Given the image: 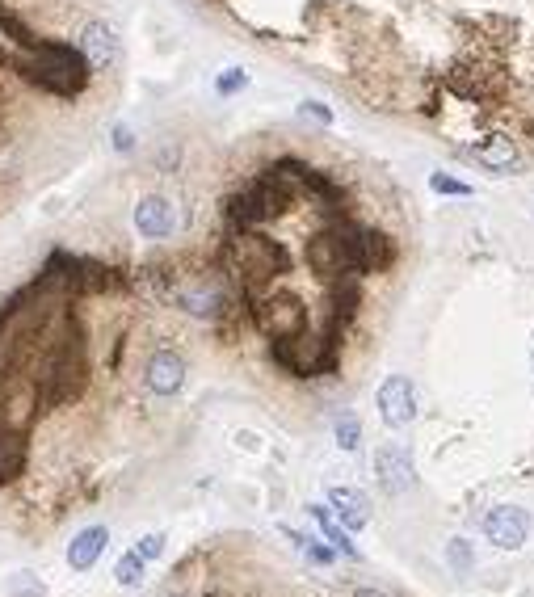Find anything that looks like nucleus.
Returning a JSON list of instances; mask_svg holds the SVG:
<instances>
[{"label":"nucleus","instance_id":"f257e3e1","mask_svg":"<svg viewBox=\"0 0 534 597\" xmlns=\"http://www.w3.org/2000/svg\"><path fill=\"white\" fill-rule=\"evenodd\" d=\"M223 265L232 270L240 295H244V307H249L253 299L270 291V282L278 274L291 270V253H286L278 240L261 236L257 228H244V232H228V240H223Z\"/></svg>","mask_w":534,"mask_h":597},{"label":"nucleus","instance_id":"f03ea898","mask_svg":"<svg viewBox=\"0 0 534 597\" xmlns=\"http://www.w3.org/2000/svg\"><path fill=\"white\" fill-rule=\"evenodd\" d=\"M295 202V177L286 173V164L278 160L274 169L257 173L244 190H236L223 207V223L228 232H244V228H265L270 219L286 215V207Z\"/></svg>","mask_w":534,"mask_h":597},{"label":"nucleus","instance_id":"7ed1b4c3","mask_svg":"<svg viewBox=\"0 0 534 597\" xmlns=\"http://www.w3.org/2000/svg\"><path fill=\"white\" fill-rule=\"evenodd\" d=\"M337 345L341 341L303 328L299 337L270 341V358L278 370H286V375H295V379H320V375H337Z\"/></svg>","mask_w":534,"mask_h":597},{"label":"nucleus","instance_id":"20e7f679","mask_svg":"<svg viewBox=\"0 0 534 597\" xmlns=\"http://www.w3.org/2000/svg\"><path fill=\"white\" fill-rule=\"evenodd\" d=\"M341 240H345V265L349 274H383L396 261V240L375 228H362L354 215H341Z\"/></svg>","mask_w":534,"mask_h":597},{"label":"nucleus","instance_id":"39448f33","mask_svg":"<svg viewBox=\"0 0 534 597\" xmlns=\"http://www.w3.org/2000/svg\"><path fill=\"white\" fill-rule=\"evenodd\" d=\"M249 316L270 341L299 337L307 328V307L295 295H261V299L249 303Z\"/></svg>","mask_w":534,"mask_h":597},{"label":"nucleus","instance_id":"423d86ee","mask_svg":"<svg viewBox=\"0 0 534 597\" xmlns=\"http://www.w3.org/2000/svg\"><path fill=\"white\" fill-rule=\"evenodd\" d=\"M173 303H181L186 312L202 316V320H219L223 312H228V291L215 282V278H190V282H181L173 286Z\"/></svg>","mask_w":534,"mask_h":597},{"label":"nucleus","instance_id":"0eeeda50","mask_svg":"<svg viewBox=\"0 0 534 597\" xmlns=\"http://www.w3.org/2000/svg\"><path fill=\"white\" fill-rule=\"evenodd\" d=\"M379 417L392 429H404V425L417 421V391L404 375H392L379 387Z\"/></svg>","mask_w":534,"mask_h":597},{"label":"nucleus","instance_id":"6e6552de","mask_svg":"<svg viewBox=\"0 0 534 597\" xmlns=\"http://www.w3.org/2000/svg\"><path fill=\"white\" fill-rule=\"evenodd\" d=\"M484 534H488V543H497L501 551H518L530 534V513L518 505H497L484 518Z\"/></svg>","mask_w":534,"mask_h":597},{"label":"nucleus","instance_id":"1a4fd4ad","mask_svg":"<svg viewBox=\"0 0 534 597\" xmlns=\"http://www.w3.org/2000/svg\"><path fill=\"white\" fill-rule=\"evenodd\" d=\"M375 476L383 484V492H408L417 484V467H413V455L404 446H392L387 442L379 455H375Z\"/></svg>","mask_w":534,"mask_h":597},{"label":"nucleus","instance_id":"9d476101","mask_svg":"<svg viewBox=\"0 0 534 597\" xmlns=\"http://www.w3.org/2000/svg\"><path fill=\"white\" fill-rule=\"evenodd\" d=\"M143 379H148L156 396H177L181 383H186V358L177 349H156L148 366H143Z\"/></svg>","mask_w":534,"mask_h":597},{"label":"nucleus","instance_id":"9b49d317","mask_svg":"<svg viewBox=\"0 0 534 597\" xmlns=\"http://www.w3.org/2000/svg\"><path fill=\"white\" fill-rule=\"evenodd\" d=\"M135 228L143 240H169L173 228H177V211H173V202L169 198H160V194H148L135 207Z\"/></svg>","mask_w":534,"mask_h":597},{"label":"nucleus","instance_id":"f8f14e48","mask_svg":"<svg viewBox=\"0 0 534 597\" xmlns=\"http://www.w3.org/2000/svg\"><path fill=\"white\" fill-rule=\"evenodd\" d=\"M76 47L89 59L93 72H110L118 64V38H114V26H106V22H89Z\"/></svg>","mask_w":534,"mask_h":597},{"label":"nucleus","instance_id":"ddd939ff","mask_svg":"<svg viewBox=\"0 0 534 597\" xmlns=\"http://www.w3.org/2000/svg\"><path fill=\"white\" fill-rule=\"evenodd\" d=\"M471 156H476L484 169H492V173H513L522 164V148L513 139H505V135H484L480 143H471Z\"/></svg>","mask_w":534,"mask_h":597},{"label":"nucleus","instance_id":"4468645a","mask_svg":"<svg viewBox=\"0 0 534 597\" xmlns=\"http://www.w3.org/2000/svg\"><path fill=\"white\" fill-rule=\"evenodd\" d=\"M328 505L337 509V518L349 530H362L366 522H371V497L358 492V488H333V492H328Z\"/></svg>","mask_w":534,"mask_h":597},{"label":"nucleus","instance_id":"2eb2a0df","mask_svg":"<svg viewBox=\"0 0 534 597\" xmlns=\"http://www.w3.org/2000/svg\"><path fill=\"white\" fill-rule=\"evenodd\" d=\"M106 543H110V530H106V526H89V530H80L76 539H72V547H68V564H72L76 572H89V568L101 560V551H106Z\"/></svg>","mask_w":534,"mask_h":597},{"label":"nucleus","instance_id":"dca6fc26","mask_svg":"<svg viewBox=\"0 0 534 597\" xmlns=\"http://www.w3.org/2000/svg\"><path fill=\"white\" fill-rule=\"evenodd\" d=\"M286 534H291V543L307 555L312 564H333L337 560V547L333 543H320V539H312V534H303V530H291V526H282Z\"/></svg>","mask_w":534,"mask_h":597},{"label":"nucleus","instance_id":"f3484780","mask_svg":"<svg viewBox=\"0 0 534 597\" xmlns=\"http://www.w3.org/2000/svg\"><path fill=\"white\" fill-rule=\"evenodd\" d=\"M307 509H312V518L320 522V530H324V543H333V547H337L341 555H358V551H354V543L345 539V530H341V526L333 522V513H328L324 505H307Z\"/></svg>","mask_w":534,"mask_h":597},{"label":"nucleus","instance_id":"a211bd4d","mask_svg":"<svg viewBox=\"0 0 534 597\" xmlns=\"http://www.w3.org/2000/svg\"><path fill=\"white\" fill-rule=\"evenodd\" d=\"M143 564H148V560H143L139 551H127V555H122L118 568H114L118 585H122V589H139V585H143Z\"/></svg>","mask_w":534,"mask_h":597},{"label":"nucleus","instance_id":"6ab92c4d","mask_svg":"<svg viewBox=\"0 0 534 597\" xmlns=\"http://www.w3.org/2000/svg\"><path fill=\"white\" fill-rule=\"evenodd\" d=\"M333 438H337L341 450H358V442H362V421H358L354 413H337V421H333Z\"/></svg>","mask_w":534,"mask_h":597},{"label":"nucleus","instance_id":"aec40b11","mask_svg":"<svg viewBox=\"0 0 534 597\" xmlns=\"http://www.w3.org/2000/svg\"><path fill=\"white\" fill-rule=\"evenodd\" d=\"M429 185H434V194H446V198H471V185H467V181H459V177L434 173V177H429Z\"/></svg>","mask_w":534,"mask_h":597},{"label":"nucleus","instance_id":"412c9836","mask_svg":"<svg viewBox=\"0 0 534 597\" xmlns=\"http://www.w3.org/2000/svg\"><path fill=\"white\" fill-rule=\"evenodd\" d=\"M240 89H249V72H244V68H228V72L215 80V93H219V97H232V93H240Z\"/></svg>","mask_w":534,"mask_h":597},{"label":"nucleus","instance_id":"4be33fe9","mask_svg":"<svg viewBox=\"0 0 534 597\" xmlns=\"http://www.w3.org/2000/svg\"><path fill=\"white\" fill-rule=\"evenodd\" d=\"M446 560H450V568L467 572V568H471V547H467L463 539H455V543H450V551H446Z\"/></svg>","mask_w":534,"mask_h":597},{"label":"nucleus","instance_id":"5701e85b","mask_svg":"<svg viewBox=\"0 0 534 597\" xmlns=\"http://www.w3.org/2000/svg\"><path fill=\"white\" fill-rule=\"evenodd\" d=\"M135 551L143 555V560H160V555H164V534H143Z\"/></svg>","mask_w":534,"mask_h":597},{"label":"nucleus","instance_id":"b1692460","mask_svg":"<svg viewBox=\"0 0 534 597\" xmlns=\"http://www.w3.org/2000/svg\"><path fill=\"white\" fill-rule=\"evenodd\" d=\"M13 593H30V597H38V593H43V585L30 581V572H17V576H13Z\"/></svg>","mask_w":534,"mask_h":597},{"label":"nucleus","instance_id":"393cba45","mask_svg":"<svg viewBox=\"0 0 534 597\" xmlns=\"http://www.w3.org/2000/svg\"><path fill=\"white\" fill-rule=\"evenodd\" d=\"M307 118H320V122H333V110H328V106H320V101H303V106H299Z\"/></svg>","mask_w":534,"mask_h":597},{"label":"nucleus","instance_id":"a878e982","mask_svg":"<svg viewBox=\"0 0 534 597\" xmlns=\"http://www.w3.org/2000/svg\"><path fill=\"white\" fill-rule=\"evenodd\" d=\"M114 148H118V152H131V148H135V135H131L127 127H114Z\"/></svg>","mask_w":534,"mask_h":597},{"label":"nucleus","instance_id":"bb28decb","mask_svg":"<svg viewBox=\"0 0 534 597\" xmlns=\"http://www.w3.org/2000/svg\"><path fill=\"white\" fill-rule=\"evenodd\" d=\"M354 597H383V593H375V589H358Z\"/></svg>","mask_w":534,"mask_h":597}]
</instances>
